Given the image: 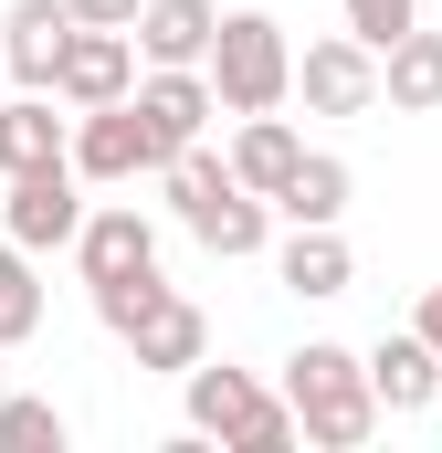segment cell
Returning a JSON list of instances; mask_svg holds the SVG:
<instances>
[{
  "label": "cell",
  "mask_w": 442,
  "mask_h": 453,
  "mask_svg": "<svg viewBox=\"0 0 442 453\" xmlns=\"http://www.w3.org/2000/svg\"><path fill=\"white\" fill-rule=\"evenodd\" d=\"M285 401H295L306 443H327V453H358L379 433V380H369L358 348H337V338H306L285 358Z\"/></svg>",
  "instance_id": "1"
},
{
  "label": "cell",
  "mask_w": 442,
  "mask_h": 453,
  "mask_svg": "<svg viewBox=\"0 0 442 453\" xmlns=\"http://www.w3.org/2000/svg\"><path fill=\"white\" fill-rule=\"evenodd\" d=\"M179 411H190V433L201 443H232V453H295L306 443V422H295V401H274L253 369H179Z\"/></svg>",
  "instance_id": "2"
},
{
  "label": "cell",
  "mask_w": 442,
  "mask_h": 453,
  "mask_svg": "<svg viewBox=\"0 0 442 453\" xmlns=\"http://www.w3.org/2000/svg\"><path fill=\"white\" fill-rule=\"evenodd\" d=\"M211 85H221V116H274L285 96H295V42H285L274 11H221Z\"/></svg>",
  "instance_id": "3"
},
{
  "label": "cell",
  "mask_w": 442,
  "mask_h": 453,
  "mask_svg": "<svg viewBox=\"0 0 442 453\" xmlns=\"http://www.w3.org/2000/svg\"><path fill=\"white\" fill-rule=\"evenodd\" d=\"M295 96H306V116H379V106H390L379 53H369L358 32H327V42L295 53Z\"/></svg>",
  "instance_id": "4"
},
{
  "label": "cell",
  "mask_w": 442,
  "mask_h": 453,
  "mask_svg": "<svg viewBox=\"0 0 442 453\" xmlns=\"http://www.w3.org/2000/svg\"><path fill=\"white\" fill-rule=\"evenodd\" d=\"M74 169H85V180H148V169H169V137H158V127H148V106H137V96H126V106H85L74 116Z\"/></svg>",
  "instance_id": "5"
},
{
  "label": "cell",
  "mask_w": 442,
  "mask_h": 453,
  "mask_svg": "<svg viewBox=\"0 0 442 453\" xmlns=\"http://www.w3.org/2000/svg\"><path fill=\"white\" fill-rule=\"evenodd\" d=\"M137 32H95V21H74V42H64V64H53V96L85 116V106H126L137 96Z\"/></svg>",
  "instance_id": "6"
},
{
  "label": "cell",
  "mask_w": 442,
  "mask_h": 453,
  "mask_svg": "<svg viewBox=\"0 0 442 453\" xmlns=\"http://www.w3.org/2000/svg\"><path fill=\"white\" fill-rule=\"evenodd\" d=\"M74 180H85L74 158H64V169H21V180H11V201H0V232H11V242H32V253H64V242L85 232Z\"/></svg>",
  "instance_id": "7"
},
{
  "label": "cell",
  "mask_w": 442,
  "mask_h": 453,
  "mask_svg": "<svg viewBox=\"0 0 442 453\" xmlns=\"http://www.w3.org/2000/svg\"><path fill=\"white\" fill-rule=\"evenodd\" d=\"M137 106H148V127L179 158V148H201V127L221 116V85H211V64H148L137 74Z\"/></svg>",
  "instance_id": "8"
},
{
  "label": "cell",
  "mask_w": 442,
  "mask_h": 453,
  "mask_svg": "<svg viewBox=\"0 0 442 453\" xmlns=\"http://www.w3.org/2000/svg\"><path fill=\"white\" fill-rule=\"evenodd\" d=\"M74 264H85V285L148 274V264H158V222H148L137 201H106V211H85V232H74Z\"/></svg>",
  "instance_id": "9"
},
{
  "label": "cell",
  "mask_w": 442,
  "mask_h": 453,
  "mask_svg": "<svg viewBox=\"0 0 442 453\" xmlns=\"http://www.w3.org/2000/svg\"><path fill=\"white\" fill-rule=\"evenodd\" d=\"M64 96H42V85H21L11 106H0V180H21V169H64L74 158V116H53Z\"/></svg>",
  "instance_id": "10"
},
{
  "label": "cell",
  "mask_w": 442,
  "mask_h": 453,
  "mask_svg": "<svg viewBox=\"0 0 442 453\" xmlns=\"http://www.w3.org/2000/svg\"><path fill=\"white\" fill-rule=\"evenodd\" d=\"M74 42V0H11L0 11V53H11V85H42L53 96V64Z\"/></svg>",
  "instance_id": "11"
},
{
  "label": "cell",
  "mask_w": 442,
  "mask_h": 453,
  "mask_svg": "<svg viewBox=\"0 0 442 453\" xmlns=\"http://www.w3.org/2000/svg\"><path fill=\"white\" fill-rule=\"evenodd\" d=\"M126 358H137V369H169V380H179V369H201V358H211V317H201V306H190V296L169 285V296H158V306H148V317L126 327Z\"/></svg>",
  "instance_id": "12"
},
{
  "label": "cell",
  "mask_w": 442,
  "mask_h": 453,
  "mask_svg": "<svg viewBox=\"0 0 442 453\" xmlns=\"http://www.w3.org/2000/svg\"><path fill=\"white\" fill-rule=\"evenodd\" d=\"M369 380H379V411L411 422V411H432V401H442V348L422 338V327H400V338L369 348Z\"/></svg>",
  "instance_id": "13"
},
{
  "label": "cell",
  "mask_w": 442,
  "mask_h": 453,
  "mask_svg": "<svg viewBox=\"0 0 442 453\" xmlns=\"http://www.w3.org/2000/svg\"><path fill=\"white\" fill-rule=\"evenodd\" d=\"M211 42H221V0H148L137 11L148 64H211Z\"/></svg>",
  "instance_id": "14"
},
{
  "label": "cell",
  "mask_w": 442,
  "mask_h": 453,
  "mask_svg": "<svg viewBox=\"0 0 442 453\" xmlns=\"http://www.w3.org/2000/svg\"><path fill=\"white\" fill-rule=\"evenodd\" d=\"M274 274H285L295 296H347L358 253L337 242V222H285V242H274Z\"/></svg>",
  "instance_id": "15"
},
{
  "label": "cell",
  "mask_w": 442,
  "mask_h": 453,
  "mask_svg": "<svg viewBox=\"0 0 442 453\" xmlns=\"http://www.w3.org/2000/svg\"><path fill=\"white\" fill-rule=\"evenodd\" d=\"M379 85H390V116H432L442 106V32H400L390 53H379Z\"/></svg>",
  "instance_id": "16"
},
{
  "label": "cell",
  "mask_w": 442,
  "mask_h": 453,
  "mask_svg": "<svg viewBox=\"0 0 442 453\" xmlns=\"http://www.w3.org/2000/svg\"><path fill=\"white\" fill-rule=\"evenodd\" d=\"M232 169H242V190L285 201V180L306 169V137H295L285 116H242V137H232Z\"/></svg>",
  "instance_id": "17"
},
{
  "label": "cell",
  "mask_w": 442,
  "mask_h": 453,
  "mask_svg": "<svg viewBox=\"0 0 442 453\" xmlns=\"http://www.w3.org/2000/svg\"><path fill=\"white\" fill-rule=\"evenodd\" d=\"M347 190H358V180H347V158H337V148H306V169L285 180V201H274V211H285V222H347Z\"/></svg>",
  "instance_id": "18"
},
{
  "label": "cell",
  "mask_w": 442,
  "mask_h": 453,
  "mask_svg": "<svg viewBox=\"0 0 442 453\" xmlns=\"http://www.w3.org/2000/svg\"><path fill=\"white\" fill-rule=\"evenodd\" d=\"M32 264H42V253L0 232V348H21L32 327H42V274H32Z\"/></svg>",
  "instance_id": "19"
},
{
  "label": "cell",
  "mask_w": 442,
  "mask_h": 453,
  "mask_svg": "<svg viewBox=\"0 0 442 453\" xmlns=\"http://www.w3.org/2000/svg\"><path fill=\"white\" fill-rule=\"evenodd\" d=\"M64 433H74V422H64L53 401H32V390L0 401V453H64Z\"/></svg>",
  "instance_id": "20"
},
{
  "label": "cell",
  "mask_w": 442,
  "mask_h": 453,
  "mask_svg": "<svg viewBox=\"0 0 442 453\" xmlns=\"http://www.w3.org/2000/svg\"><path fill=\"white\" fill-rule=\"evenodd\" d=\"M158 296H169V285H158V264H148V274H116V285H95V317H106V338H126V327H137Z\"/></svg>",
  "instance_id": "21"
},
{
  "label": "cell",
  "mask_w": 442,
  "mask_h": 453,
  "mask_svg": "<svg viewBox=\"0 0 442 453\" xmlns=\"http://www.w3.org/2000/svg\"><path fill=\"white\" fill-rule=\"evenodd\" d=\"M337 11H347V32H358L369 53H390V42L422 21V0H337Z\"/></svg>",
  "instance_id": "22"
},
{
  "label": "cell",
  "mask_w": 442,
  "mask_h": 453,
  "mask_svg": "<svg viewBox=\"0 0 442 453\" xmlns=\"http://www.w3.org/2000/svg\"><path fill=\"white\" fill-rule=\"evenodd\" d=\"M137 11L148 0H74V21H95V32H137Z\"/></svg>",
  "instance_id": "23"
},
{
  "label": "cell",
  "mask_w": 442,
  "mask_h": 453,
  "mask_svg": "<svg viewBox=\"0 0 442 453\" xmlns=\"http://www.w3.org/2000/svg\"><path fill=\"white\" fill-rule=\"evenodd\" d=\"M411 327H422V338L442 348V285H422V306H411Z\"/></svg>",
  "instance_id": "24"
},
{
  "label": "cell",
  "mask_w": 442,
  "mask_h": 453,
  "mask_svg": "<svg viewBox=\"0 0 442 453\" xmlns=\"http://www.w3.org/2000/svg\"><path fill=\"white\" fill-rule=\"evenodd\" d=\"M0 85H11V53H0Z\"/></svg>",
  "instance_id": "25"
},
{
  "label": "cell",
  "mask_w": 442,
  "mask_h": 453,
  "mask_svg": "<svg viewBox=\"0 0 442 453\" xmlns=\"http://www.w3.org/2000/svg\"><path fill=\"white\" fill-rule=\"evenodd\" d=\"M0 401H11V380H0Z\"/></svg>",
  "instance_id": "26"
}]
</instances>
